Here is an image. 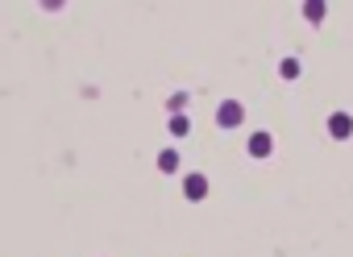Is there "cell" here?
<instances>
[{
    "mask_svg": "<svg viewBox=\"0 0 353 257\" xmlns=\"http://www.w3.org/2000/svg\"><path fill=\"white\" fill-rule=\"evenodd\" d=\"M245 150H250V158H258V162H262V158H270V150H274V141H270V133H254Z\"/></svg>",
    "mask_w": 353,
    "mask_h": 257,
    "instance_id": "cell-4",
    "label": "cell"
},
{
    "mask_svg": "<svg viewBox=\"0 0 353 257\" xmlns=\"http://www.w3.org/2000/svg\"><path fill=\"white\" fill-rule=\"evenodd\" d=\"M183 104H188V96H170V104H166V108H170V112H183Z\"/></svg>",
    "mask_w": 353,
    "mask_h": 257,
    "instance_id": "cell-9",
    "label": "cell"
},
{
    "mask_svg": "<svg viewBox=\"0 0 353 257\" xmlns=\"http://www.w3.org/2000/svg\"><path fill=\"white\" fill-rule=\"evenodd\" d=\"M158 170H162V174H174V170H179V154H174V150H162V154H158Z\"/></svg>",
    "mask_w": 353,
    "mask_h": 257,
    "instance_id": "cell-6",
    "label": "cell"
},
{
    "mask_svg": "<svg viewBox=\"0 0 353 257\" xmlns=\"http://www.w3.org/2000/svg\"><path fill=\"white\" fill-rule=\"evenodd\" d=\"M67 0H42V9H63Z\"/></svg>",
    "mask_w": 353,
    "mask_h": 257,
    "instance_id": "cell-10",
    "label": "cell"
},
{
    "mask_svg": "<svg viewBox=\"0 0 353 257\" xmlns=\"http://www.w3.org/2000/svg\"><path fill=\"white\" fill-rule=\"evenodd\" d=\"M241 121H245V108H241L237 100H225V104L216 108V125H221V129H237Z\"/></svg>",
    "mask_w": 353,
    "mask_h": 257,
    "instance_id": "cell-1",
    "label": "cell"
},
{
    "mask_svg": "<svg viewBox=\"0 0 353 257\" xmlns=\"http://www.w3.org/2000/svg\"><path fill=\"white\" fill-rule=\"evenodd\" d=\"M324 13H328L324 0H303V17H307L312 25H320V21H324Z\"/></svg>",
    "mask_w": 353,
    "mask_h": 257,
    "instance_id": "cell-5",
    "label": "cell"
},
{
    "mask_svg": "<svg viewBox=\"0 0 353 257\" xmlns=\"http://www.w3.org/2000/svg\"><path fill=\"white\" fill-rule=\"evenodd\" d=\"M170 133H174V137H188V133H192V125H188L183 112H174V116H170Z\"/></svg>",
    "mask_w": 353,
    "mask_h": 257,
    "instance_id": "cell-7",
    "label": "cell"
},
{
    "mask_svg": "<svg viewBox=\"0 0 353 257\" xmlns=\"http://www.w3.org/2000/svg\"><path fill=\"white\" fill-rule=\"evenodd\" d=\"M183 195H188L192 203H200V199L208 195V178H204V174H188V178H183Z\"/></svg>",
    "mask_w": 353,
    "mask_h": 257,
    "instance_id": "cell-3",
    "label": "cell"
},
{
    "mask_svg": "<svg viewBox=\"0 0 353 257\" xmlns=\"http://www.w3.org/2000/svg\"><path fill=\"white\" fill-rule=\"evenodd\" d=\"M328 133H332L336 141H349V137H353V116H349V112H332V116H328Z\"/></svg>",
    "mask_w": 353,
    "mask_h": 257,
    "instance_id": "cell-2",
    "label": "cell"
},
{
    "mask_svg": "<svg viewBox=\"0 0 353 257\" xmlns=\"http://www.w3.org/2000/svg\"><path fill=\"white\" fill-rule=\"evenodd\" d=\"M279 75H283V79H299V63H295V59H283V63H279Z\"/></svg>",
    "mask_w": 353,
    "mask_h": 257,
    "instance_id": "cell-8",
    "label": "cell"
}]
</instances>
